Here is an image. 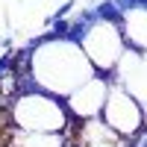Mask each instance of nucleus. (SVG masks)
I'll return each mask as SVG.
<instances>
[{"mask_svg":"<svg viewBox=\"0 0 147 147\" xmlns=\"http://www.w3.org/2000/svg\"><path fill=\"white\" fill-rule=\"evenodd\" d=\"M100 121L109 129H115L121 138H136L144 129V103L127 85H112L109 97H106V106L100 112Z\"/></svg>","mask_w":147,"mask_h":147,"instance_id":"3","label":"nucleus"},{"mask_svg":"<svg viewBox=\"0 0 147 147\" xmlns=\"http://www.w3.org/2000/svg\"><path fill=\"white\" fill-rule=\"evenodd\" d=\"M82 53L88 56V62L97 74H103V77H109L118 62L124 59L127 53V41H124V32H121V27H115V24H94V27L88 30V35L82 38Z\"/></svg>","mask_w":147,"mask_h":147,"instance_id":"4","label":"nucleus"},{"mask_svg":"<svg viewBox=\"0 0 147 147\" xmlns=\"http://www.w3.org/2000/svg\"><path fill=\"white\" fill-rule=\"evenodd\" d=\"M9 147H68L65 132H24L9 127Z\"/></svg>","mask_w":147,"mask_h":147,"instance_id":"6","label":"nucleus"},{"mask_svg":"<svg viewBox=\"0 0 147 147\" xmlns=\"http://www.w3.org/2000/svg\"><path fill=\"white\" fill-rule=\"evenodd\" d=\"M109 88H112V82H109L103 74H94L88 82H82L77 91H71L65 97L71 121H80V124H82V121L100 118L103 106H106V97H109Z\"/></svg>","mask_w":147,"mask_h":147,"instance_id":"5","label":"nucleus"},{"mask_svg":"<svg viewBox=\"0 0 147 147\" xmlns=\"http://www.w3.org/2000/svg\"><path fill=\"white\" fill-rule=\"evenodd\" d=\"M9 121L24 132H65L71 127V115L62 97L47 91L21 94L9 103Z\"/></svg>","mask_w":147,"mask_h":147,"instance_id":"2","label":"nucleus"},{"mask_svg":"<svg viewBox=\"0 0 147 147\" xmlns=\"http://www.w3.org/2000/svg\"><path fill=\"white\" fill-rule=\"evenodd\" d=\"M32 44V77L38 82V88L53 94V97H65L71 91H77L82 82H88L94 77V68L88 62V56L82 53L80 44L71 41H30Z\"/></svg>","mask_w":147,"mask_h":147,"instance_id":"1","label":"nucleus"}]
</instances>
